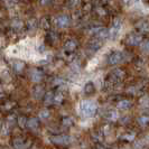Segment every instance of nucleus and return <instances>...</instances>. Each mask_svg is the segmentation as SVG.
<instances>
[{
  "instance_id": "a211bd4d",
  "label": "nucleus",
  "mask_w": 149,
  "mask_h": 149,
  "mask_svg": "<svg viewBox=\"0 0 149 149\" xmlns=\"http://www.w3.org/2000/svg\"><path fill=\"white\" fill-rule=\"evenodd\" d=\"M94 92V86H93V84L92 83H88L86 85H85V93L86 94H90V93H93Z\"/></svg>"
},
{
  "instance_id": "f03ea898",
  "label": "nucleus",
  "mask_w": 149,
  "mask_h": 149,
  "mask_svg": "<svg viewBox=\"0 0 149 149\" xmlns=\"http://www.w3.org/2000/svg\"><path fill=\"white\" fill-rule=\"evenodd\" d=\"M48 139L55 145H67L71 141V138L68 136H52Z\"/></svg>"
},
{
  "instance_id": "9d476101",
  "label": "nucleus",
  "mask_w": 149,
  "mask_h": 149,
  "mask_svg": "<svg viewBox=\"0 0 149 149\" xmlns=\"http://www.w3.org/2000/svg\"><path fill=\"white\" fill-rule=\"evenodd\" d=\"M105 118L110 120H117L119 118V113L116 111V110H110L105 113Z\"/></svg>"
},
{
  "instance_id": "aec40b11",
  "label": "nucleus",
  "mask_w": 149,
  "mask_h": 149,
  "mask_svg": "<svg viewBox=\"0 0 149 149\" xmlns=\"http://www.w3.org/2000/svg\"><path fill=\"white\" fill-rule=\"evenodd\" d=\"M49 117V112H48V110H42V111L39 112V118L42 120H45L47 119Z\"/></svg>"
},
{
  "instance_id": "9b49d317",
  "label": "nucleus",
  "mask_w": 149,
  "mask_h": 149,
  "mask_svg": "<svg viewBox=\"0 0 149 149\" xmlns=\"http://www.w3.org/2000/svg\"><path fill=\"white\" fill-rule=\"evenodd\" d=\"M130 107H131V103L128 100H122V101H120L119 103H118V108L121 109V110H128Z\"/></svg>"
},
{
  "instance_id": "dca6fc26",
  "label": "nucleus",
  "mask_w": 149,
  "mask_h": 149,
  "mask_svg": "<svg viewBox=\"0 0 149 149\" xmlns=\"http://www.w3.org/2000/svg\"><path fill=\"white\" fill-rule=\"evenodd\" d=\"M54 102V94L53 93H47L46 97H45V104H51Z\"/></svg>"
},
{
  "instance_id": "423d86ee",
  "label": "nucleus",
  "mask_w": 149,
  "mask_h": 149,
  "mask_svg": "<svg viewBox=\"0 0 149 149\" xmlns=\"http://www.w3.org/2000/svg\"><path fill=\"white\" fill-rule=\"evenodd\" d=\"M56 25H57V27H60V28H65V27H67V26L70 25V18L65 15L60 16V17H57V19H56Z\"/></svg>"
},
{
  "instance_id": "0eeeda50",
  "label": "nucleus",
  "mask_w": 149,
  "mask_h": 149,
  "mask_svg": "<svg viewBox=\"0 0 149 149\" xmlns=\"http://www.w3.org/2000/svg\"><path fill=\"white\" fill-rule=\"evenodd\" d=\"M42 77H43V75L42 73L38 71V70H31V72H30V79H31V81L35 83H38L42 81Z\"/></svg>"
},
{
  "instance_id": "4468645a",
  "label": "nucleus",
  "mask_w": 149,
  "mask_h": 149,
  "mask_svg": "<svg viewBox=\"0 0 149 149\" xmlns=\"http://www.w3.org/2000/svg\"><path fill=\"white\" fill-rule=\"evenodd\" d=\"M138 122H139V125H140V126L145 127V126H147V125L149 123V117L142 116V117H140V118L138 119Z\"/></svg>"
},
{
  "instance_id": "f8f14e48",
  "label": "nucleus",
  "mask_w": 149,
  "mask_h": 149,
  "mask_svg": "<svg viewBox=\"0 0 149 149\" xmlns=\"http://www.w3.org/2000/svg\"><path fill=\"white\" fill-rule=\"evenodd\" d=\"M27 127L30 128V129H36V128L38 127V120L36 119V118H31V119H29L28 121H27Z\"/></svg>"
},
{
  "instance_id": "b1692460",
  "label": "nucleus",
  "mask_w": 149,
  "mask_h": 149,
  "mask_svg": "<svg viewBox=\"0 0 149 149\" xmlns=\"http://www.w3.org/2000/svg\"><path fill=\"white\" fill-rule=\"evenodd\" d=\"M122 138H123V139H128V140H132L134 138V134H132L131 136H130V134H129V136H123Z\"/></svg>"
},
{
  "instance_id": "f257e3e1",
  "label": "nucleus",
  "mask_w": 149,
  "mask_h": 149,
  "mask_svg": "<svg viewBox=\"0 0 149 149\" xmlns=\"http://www.w3.org/2000/svg\"><path fill=\"white\" fill-rule=\"evenodd\" d=\"M97 111V105L91 100H84L79 105V112L84 118L93 117Z\"/></svg>"
},
{
  "instance_id": "412c9836",
  "label": "nucleus",
  "mask_w": 149,
  "mask_h": 149,
  "mask_svg": "<svg viewBox=\"0 0 149 149\" xmlns=\"http://www.w3.org/2000/svg\"><path fill=\"white\" fill-rule=\"evenodd\" d=\"M62 100H63V95H62L61 93L56 94V95H54V102H55V103H61Z\"/></svg>"
},
{
  "instance_id": "6e6552de",
  "label": "nucleus",
  "mask_w": 149,
  "mask_h": 149,
  "mask_svg": "<svg viewBox=\"0 0 149 149\" xmlns=\"http://www.w3.org/2000/svg\"><path fill=\"white\" fill-rule=\"evenodd\" d=\"M94 34L97 37H109V30L105 29V28H97L94 30Z\"/></svg>"
},
{
  "instance_id": "2eb2a0df",
  "label": "nucleus",
  "mask_w": 149,
  "mask_h": 149,
  "mask_svg": "<svg viewBox=\"0 0 149 149\" xmlns=\"http://www.w3.org/2000/svg\"><path fill=\"white\" fill-rule=\"evenodd\" d=\"M138 1H139V0H122V2L125 3V6H127V7H129V8L136 6Z\"/></svg>"
},
{
  "instance_id": "7ed1b4c3",
  "label": "nucleus",
  "mask_w": 149,
  "mask_h": 149,
  "mask_svg": "<svg viewBox=\"0 0 149 149\" xmlns=\"http://www.w3.org/2000/svg\"><path fill=\"white\" fill-rule=\"evenodd\" d=\"M120 30H121V22H120L119 19H116V22H113L112 28L109 31V37L111 38V39L117 38V36L119 35Z\"/></svg>"
},
{
  "instance_id": "6ab92c4d",
  "label": "nucleus",
  "mask_w": 149,
  "mask_h": 149,
  "mask_svg": "<svg viewBox=\"0 0 149 149\" xmlns=\"http://www.w3.org/2000/svg\"><path fill=\"white\" fill-rule=\"evenodd\" d=\"M140 48H141V51L143 53L148 54V53H149V40L145 42V43H142L141 46H140Z\"/></svg>"
},
{
  "instance_id": "f3484780",
  "label": "nucleus",
  "mask_w": 149,
  "mask_h": 149,
  "mask_svg": "<svg viewBox=\"0 0 149 149\" xmlns=\"http://www.w3.org/2000/svg\"><path fill=\"white\" fill-rule=\"evenodd\" d=\"M140 31H145V33H147L149 31V24L148 22H141L140 25H139V27H138Z\"/></svg>"
},
{
  "instance_id": "5701e85b",
  "label": "nucleus",
  "mask_w": 149,
  "mask_h": 149,
  "mask_svg": "<svg viewBox=\"0 0 149 149\" xmlns=\"http://www.w3.org/2000/svg\"><path fill=\"white\" fill-rule=\"evenodd\" d=\"M142 5H143V7L149 9V0H141Z\"/></svg>"
},
{
  "instance_id": "ddd939ff",
  "label": "nucleus",
  "mask_w": 149,
  "mask_h": 149,
  "mask_svg": "<svg viewBox=\"0 0 149 149\" xmlns=\"http://www.w3.org/2000/svg\"><path fill=\"white\" fill-rule=\"evenodd\" d=\"M75 47H76V42H74V40H68L65 45L66 51H74Z\"/></svg>"
},
{
  "instance_id": "4be33fe9",
  "label": "nucleus",
  "mask_w": 149,
  "mask_h": 149,
  "mask_svg": "<svg viewBox=\"0 0 149 149\" xmlns=\"http://www.w3.org/2000/svg\"><path fill=\"white\" fill-rule=\"evenodd\" d=\"M22 68H24V63L18 62V63H16L15 64V70L17 71V72H20Z\"/></svg>"
},
{
  "instance_id": "39448f33",
  "label": "nucleus",
  "mask_w": 149,
  "mask_h": 149,
  "mask_svg": "<svg viewBox=\"0 0 149 149\" xmlns=\"http://www.w3.org/2000/svg\"><path fill=\"white\" fill-rule=\"evenodd\" d=\"M141 40H142L141 35L134 34V35H130V36L127 38V44L132 45V46H136V45L140 44V43H141Z\"/></svg>"
},
{
  "instance_id": "393cba45",
  "label": "nucleus",
  "mask_w": 149,
  "mask_h": 149,
  "mask_svg": "<svg viewBox=\"0 0 149 149\" xmlns=\"http://www.w3.org/2000/svg\"><path fill=\"white\" fill-rule=\"evenodd\" d=\"M19 123H20V127H24V126H25V123H26L25 118H20V119H19Z\"/></svg>"
},
{
  "instance_id": "1a4fd4ad",
  "label": "nucleus",
  "mask_w": 149,
  "mask_h": 149,
  "mask_svg": "<svg viewBox=\"0 0 149 149\" xmlns=\"http://www.w3.org/2000/svg\"><path fill=\"white\" fill-rule=\"evenodd\" d=\"M33 94H34L35 99L39 100V99H42L43 95H44V89H43V88H40V86H37V88H35L34 92H33Z\"/></svg>"
},
{
  "instance_id": "20e7f679",
  "label": "nucleus",
  "mask_w": 149,
  "mask_h": 149,
  "mask_svg": "<svg viewBox=\"0 0 149 149\" xmlns=\"http://www.w3.org/2000/svg\"><path fill=\"white\" fill-rule=\"evenodd\" d=\"M123 61V54L121 52H114L112 53L109 57V64L111 65H116V64H119Z\"/></svg>"
},
{
  "instance_id": "a878e982",
  "label": "nucleus",
  "mask_w": 149,
  "mask_h": 149,
  "mask_svg": "<svg viewBox=\"0 0 149 149\" xmlns=\"http://www.w3.org/2000/svg\"><path fill=\"white\" fill-rule=\"evenodd\" d=\"M63 123L65 125V126H71V119H64V121H63Z\"/></svg>"
},
{
  "instance_id": "bb28decb",
  "label": "nucleus",
  "mask_w": 149,
  "mask_h": 149,
  "mask_svg": "<svg viewBox=\"0 0 149 149\" xmlns=\"http://www.w3.org/2000/svg\"><path fill=\"white\" fill-rule=\"evenodd\" d=\"M47 2H52V0H42V3L43 5H46Z\"/></svg>"
}]
</instances>
